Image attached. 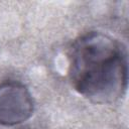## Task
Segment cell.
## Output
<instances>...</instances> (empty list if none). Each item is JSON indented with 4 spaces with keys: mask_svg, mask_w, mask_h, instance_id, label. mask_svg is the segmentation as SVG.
<instances>
[{
    "mask_svg": "<svg viewBox=\"0 0 129 129\" xmlns=\"http://www.w3.org/2000/svg\"><path fill=\"white\" fill-rule=\"evenodd\" d=\"M69 79L73 88L91 102L119 100L128 85L126 46L99 31L80 35L69 50Z\"/></svg>",
    "mask_w": 129,
    "mask_h": 129,
    "instance_id": "6da1fadb",
    "label": "cell"
},
{
    "mask_svg": "<svg viewBox=\"0 0 129 129\" xmlns=\"http://www.w3.org/2000/svg\"><path fill=\"white\" fill-rule=\"evenodd\" d=\"M34 110L31 93L18 81L0 84V124L15 126L28 120Z\"/></svg>",
    "mask_w": 129,
    "mask_h": 129,
    "instance_id": "7a4b0ae2",
    "label": "cell"
}]
</instances>
